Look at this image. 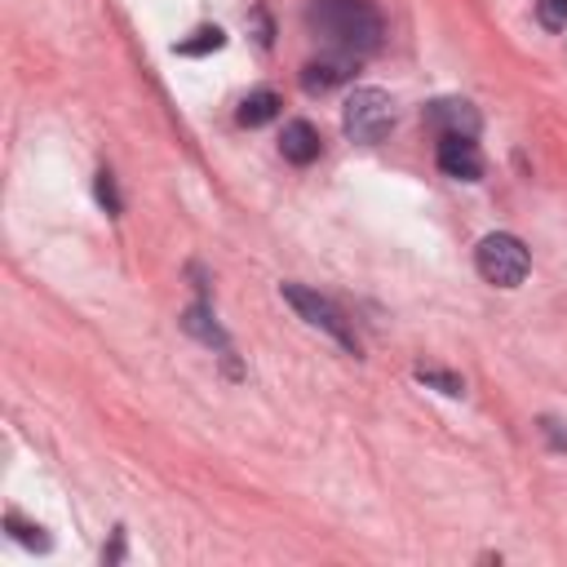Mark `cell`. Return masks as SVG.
I'll use <instances>...</instances> for the list:
<instances>
[{
  "mask_svg": "<svg viewBox=\"0 0 567 567\" xmlns=\"http://www.w3.org/2000/svg\"><path fill=\"white\" fill-rule=\"evenodd\" d=\"M306 27L337 53L363 58L381 44V13L368 0H315L306 9Z\"/></svg>",
  "mask_w": 567,
  "mask_h": 567,
  "instance_id": "6da1fadb",
  "label": "cell"
},
{
  "mask_svg": "<svg viewBox=\"0 0 567 567\" xmlns=\"http://www.w3.org/2000/svg\"><path fill=\"white\" fill-rule=\"evenodd\" d=\"M474 266H478V275H483L487 284H496V288H518V284L527 279L532 257H527L523 239L496 230V235H483V239H478V248H474Z\"/></svg>",
  "mask_w": 567,
  "mask_h": 567,
  "instance_id": "7a4b0ae2",
  "label": "cell"
},
{
  "mask_svg": "<svg viewBox=\"0 0 567 567\" xmlns=\"http://www.w3.org/2000/svg\"><path fill=\"white\" fill-rule=\"evenodd\" d=\"M350 142H363V146H377L390 128H394V102L385 89H354L346 97V115H341Z\"/></svg>",
  "mask_w": 567,
  "mask_h": 567,
  "instance_id": "3957f363",
  "label": "cell"
},
{
  "mask_svg": "<svg viewBox=\"0 0 567 567\" xmlns=\"http://www.w3.org/2000/svg\"><path fill=\"white\" fill-rule=\"evenodd\" d=\"M284 292V301L310 323V328H319V332H328L341 350H350V354H359V341H354V332H350V323H346V315L328 301V297H319L315 288H306V284H284L279 288Z\"/></svg>",
  "mask_w": 567,
  "mask_h": 567,
  "instance_id": "277c9868",
  "label": "cell"
},
{
  "mask_svg": "<svg viewBox=\"0 0 567 567\" xmlns=\"http://www.w3.org/2000/svg\"><path fill=\"white\" fill-rule=\"evenodd\" d=\"M425 124L439 137H474L478 133V111L465 97H434L425 106Z\"/></svg>",
  "mask_w": 567,
  "mask_h": 567,
  "instance_id": "5b68a950",
  "label": "cell"
},
{
  "mask_svg": "<svg viewBox=\"0 0 567 567\" xmlns=\"http://www.w3.org/2000/svg\"><path fill=\"white\" fill-rule=\"evenodd\" d=\"M354 62H359V58L328 49L323 58H310V62L301 66V89H306V93H328V89H337V84H346V80L354 75Z\"/></svg>",
  "mask_w": 567,
  "mask_h": 567,
  "instance_id": "8992f818",
  "label": "cell"
},
{
  "mask_svg": "<svg viewBox=\"0 0 567 567\" xmlns=\"http://www.w3.org/2000/svg\"><path fill=\"white\" fill-rule=\"evenodd\" d=\"M439 168L456 182H478L483 177V155H478L474 137H443L439 142Z\"/></svg>",
  "mask_w": 567,
  "mask_h": 567,
  "instance_id": "52a82bcc",
  "label": "cell"
},
{
  "mask_svg": "<svg viewBox=\"0 0 567 567\" xmlns=\"http://www.w3.org/2000/svg\"><path fill=\"white\" fill-rule=\"evenodd\" d=\"M319 128L315 124H306V120H292V124H284V133H279V155L288 159V164H315L319 159Z\"/></svg>",
  "mask_w": 567,
  "mask_h": 567,
  "instance_id": "ba28073f",
  "label": "cell"
},
{
  "mask_svg": "<svg viewBox=\"0 0 567 567\" xmlns=\"http://www.w3.org/2000/svg\"><path fill=\"white\" fill-rule=\"evenodd\" d=\"M275 115H279V93H275V89H252V93L239 102V115H235V120H239L244 128H261V124H270Z\"/></svg>",
  "mask_w": 567,
  "mask_h": 567,
  "instance_id": "9c48e42d",
  "label": "cell"
},
{
  "mask_svg": "<svg viewBox=\"0 0 567 567\" xmlns=\"http://www.w3.org/2000/svg\"><path fill=\"white\" fill-rule=\"evenodd\" d=\"M182 328H186L190 337H199V341H208V346H221V350H226V332L213 323L208 306H190V310L182 315Z\"/></svg>",
  "mask_w": 567,
  "mask_h": 567,
  "instance_id": "30bf717a",
  "label": "cell"
},
{
  "mask_svg": "<svg viewBox=\"0 0 567 567\" xmlns=\"http://www.w3.org/2000/svg\"><path fill=\"white\" fill-rule=\"evenodd\" d=\"M226 44V31L221 27H199V31H190L186 40H177V53L182 58H199V53H213V49H221Z\"/></svg>",
  "mask_w": 567,
  "mask_h": 567,
  "instance_id": "8fae6325",
  "label": "cell"
},
{
  "mask_svg": "<svg viewBox=\"0 0 567 567\" xmlns=\"http://www.w3.org/2000/svg\"><path fill=\"white\" fill-rule=\"evenodd\" d=\"M416 381L434 385L439 394H465V381L456 372H443V368H430V363H416Z\"/></svg>",
  "mask_w": 567,
  "mask_h": 567,
  "instance_id": "7c38bea8",
  "label": "cell"
},
{
  "mask_svg": "<svg viewBox=\"0 0 567 567\" xmlns=\"http://www.w3.org/2000/svg\"><path fill=\"white\" fill-rule=\"evenodd\" d=\"M536 22L545 31H563L567 27V0H536Z\"/></svg>",
  "mask_w": 567,
  "mask_h": 567,
  "instance_id": "4fadbf2b",
  "label": "cell"
},
{
  "mask_svg": "<svg viewBox=\"0 0 567 567\" xmlns=\"http://www.w3.org/2000/svg\"><path fill=\"white\" fill-rule=\"evenodd\" d=\"M9 527H13V536L22 540V545H35V549H49V540L40 536V527H27L18 514H9Z\"/></svg>",
  "mask_w": 567,
  "mask_h": 567,
  "instance_id": "5bb4252c",
  "label": "cell"
},
{
  "mask_svg": "<svg viewBox=\"0 0 567 567\" xmlns=\"http://www.w3.org/2000/svg\"><path fill=\"white\" fill-rule=\"evenodd\" d=\"M97 199L106 204V213H120V195H115V177H111L106 168L97 173Z\"/></svg>",
  "mask_w": 567,
  "mask_h": 567,
  "instance_id": "9a60e30c",
  "label": "cell"
},
{
  "mask_svg": "<svg viewBox=\"0 0 567 567\" xmlns=\"http://www.w3.org/2000/svg\"><path fill=\"white\" fill-rule=\"evenodd\" d=\"M540 430H545V439H549L554 447L567 452V430H563V421H540Z\"/></svg>",
  "mask_w": 567,
  "mask_h": 567,
  "instance_id": "2e32d148",
  "label": "cell"
}]
</instances>
